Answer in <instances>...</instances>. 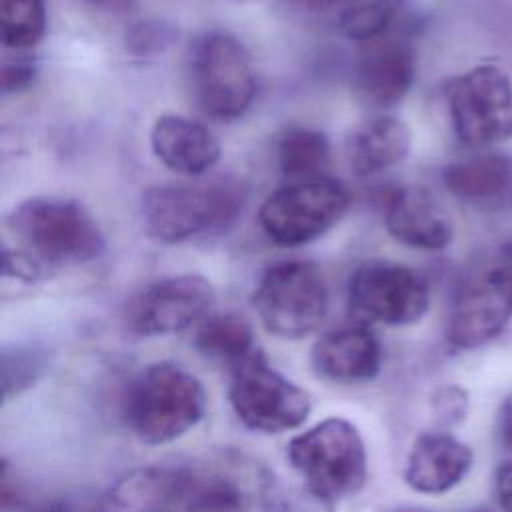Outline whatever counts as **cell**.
<instances>
[{
	"label": "cell",
	"mask_w": 512,
	"mask_h": 512,
	"mask_svg": "<svg viewBox=\"0 0 512 512\" xmlns=\"http://www.w3.org/2000/svg\"><path fill=\"white\" fill-rule=\"evenodd\" d=\"M214 286L200 274H178L150 284L132 304L128 322L140 336L176 334L204 320Z\"/></svg>",
	"instance_id": "cell-12"
},
{
	"label": "cell",
	"mask_w": 512,
	"mask_h": 512,
	"mask_svg": "<svg viewBox=\"0 0 512 512\" xmlns=\"http://www.w3.org/2000/svg\"><path fill=\"white\" fill-rule=\"evenodd\" d=\"M348 302L360 322L408 326L426 314L430 286L410 266L390 260H368L350 276Z\"/></svg>",
	"instance_id": "cell-10"
},
{
	"label": "cell",
	"mask_w": 512,
	"mask_h": 512,
	"mask_svg": "<svg viewBox=\"0 0 512 512\" xmlns=\"http://www.w3.org/2000/svg\"><path fill=\"white\" fill-rule=\"evenodd\" d=\"M2 274L6 278H16V280H22V282H34V280L40 278L42 268H40L36 256H30L28 252L4 250Z\"/></svg>",
	"instance_id": "cell-29"
},
{
	"label": "cell",
	"mask_w": 512,
	"mask_h": 512,
	"mask_svg": "<svg viewBox=\"0 0 512 512\" xmlns=\"http://www.w3.org/2000/svg\"><path fill=\"white\" fill-rule=\"evenodd\" d=\"M402 0H344L340 28L346 38L374 42L392 24Z\"/></svg>",
	"instance_id": "cell-24"
},
{
	"label": "cell",
	"mask_w": 512,
	"mask_h": 512,
	"mask_svg": "<svg viewBox=\"0 0 512 512\" xmlns=\"http://www.w3.org/2000/svg\"><path fill=\"white\" fill-rule=\"evenodd\" d=\"M238 180L220 178L206 186L158 184L142 194L146 234L164 244L184 242L196 234L228 230L244 206Z\"/></svg>",
	"instance_id": "cell-3"
},
{
	"label": "cell",
	"mask_w": 512,
	"mask_h": 512,
	"mask_svg": "<svg viewBox=\"0 0 512 512\" xmlns=\"http://www.w3.org/2000/svg\"><path fill=\"white\" fill-rule=\"evenodd\" d=\"M416 78V56L410 44L382 40L372 44L356 62L352 90L370 108H390L412 88Z\"/></svg>",
	"instance_id": "cell-15"
},
{
	"label": "cell",
	"mask_w": 512,
	"mask_h": 512,
	"mask_svg": "<svg viewBox=\"0 0 512 512\" xmlns=\"http://www.w3.org/2000/svg\"><path fill=\"white\" fill-rule=\"evenodd\" d=\"M500 436L502 442L512 448V394L504 400L500 410Z\"/></svg>",
	"instance_id": "cell-31"
},
{
	"label": "cell",
	"mask_w": 512,
	"mask_h": 512,
	"mask_svg": "<svg viewBox=\"0 0 512 512\" xmlns=\"http://www.w3.org/2000/svg\"><path fill=\"white\" fill-rule=\"evenodd\" d=\"M472 466V450L448 432L420 434L404 466L406 484L420 494H444L458 486Z\"/></svg>",
	"instance_id": "cell-17"
},
{
	"label": "cell",
	"mask_w": 512,
	"mask_h": 512,
	"mask_svg": "<svg viewBox=\"0 0 512 512\" xmlns=\"http://www.w3.org/2000/svg\"><path fill=\"white\" fill-rule=\"evenodd\" d=\"M194 344L204 356L220 360L230 368L256 350L250 324L234 312L206 316L196 330Z\"/></svg>",
	"instance_id": "cell-21"
},
{
	"label": "cell",
	"mask_w": 512,
	"mask_h": 512,
	"mask_svg": "<svg viewBox=\"0 0 512 512\" xmlns=\"http://www.w3.org/2000/svg\"><path fill=\"white\" fill-rule=\"evenodd\" d=\"M126 50L138 58H154L164 54L176 40V24L162 18H148L132 24L126 30Z\"/></svg>",
	"instance_id": "cell-26"
},
{
	"label": "cell",
	"mask_w": 512,
	"mask_h": 512,
	"mask_svg": "<svg viewBox=\"0 0 512 512\" xmlns=\"http://www.w3.org/2000/svg\"><path fill=\"white\" fill-rule=\"evenodd\" d=\"M228 400L246 428L264 434L294 430L312 410L308 392L272 368L260 348L230 368Z\"/></svg>",
	"instance_id": "cell-6"
},
{
	"label": "cell",
	"mask_w": 512,
	"mask_h": 512,
	"mask_svg": "<svg viewBox=\"0 0 512 512\" xmlns=\"http://www.w3.org/2000/svg\"><path fill=\"white\" fill-rule=\"evenodd\" d=\"M454 136L470 148H486L512 136V80L496 64H478L446 90Z\"/></svg>",
	"instance_id": "cell-7"
},
{
	"label": "cell",
	"mask_w": 512,
	"mask_h": 512,
	"mask_svg": "<svg viewBox=\"0 0 512 512\" xmlns=\"http://www.w3.org/2000/svg\"><path fill=\"white\" fill-rule=\"evenodd\" d=\"M46 32V0H0V38L4 48L28 50Z\"/></svg>",
	"instance_id": "cell-23"
},
{
	"label": "cell",
	"mask_w": 512,
	"mask_h": 512,
	"mask_svg": "<svg viewBox=\"0 0 512 512\" xmlns=\"http://www.w3.org/2000/svg\"><path fill=\"white\" fill-rule=\"evenodd\" d=\"M286 2H290L292 6L306 10V12H326L344 0H286Z\"/></svg>",
	"instance_id": "cell-32"
},
{
	"label": "cell",
	"mask_w": 512,
	"mask_h": 512,
	"mask_svg": "<svg viewBox=\"0 0 512 512\" xmlns=\"http://www.w3.org/2000/svg\"><path fill=\"white\" fill-rule=\"evenodd\" d=\"M252 302L270 334L298 340L324 322L328 286L314 262L282 260L262 272Z\"/></svg>",
	"instance_id": "cell-5"
},
{
	"label": "cell",
	"mask_w": 512,
	"mask_h": 512,
	"mask_svg": "<svg viewBox=\"0 0 512 512\" xmlns=\"http://www.w3.org/2000/svg\"><path fill=\"white\" fill-rule=\"evenodd\" d=\"M346 188L328 176L294 180L274 190L258 210L266 236L282 246H302L328 232L346 212Z\"/></svg>",
	"instance_id": "cell-8"
},
{
	"label": "cell",
	"mask_w": 512,
	"mask_h": 512,
	"mask_svg": "<svg viewBox=\"0 0 512 512\" xmlns=\"http://www.w3.org/2000/svg\"><path fill=\"white\" fill-rule=\"evenodd\" d=\"M150 144L166 168L184 176H200L220 158L216 136L198 120L180 114L158 116L150 132Z\"/></svg>",
	"instance_id": "cell-18"
},
{
	"label": "cell",
	"mask_w": 512,
	"mask_h": 512,
	"mask_svg": "<svg viewBox=\"0 0 512 512\" xmlns=\"http://www.w3.org/2000/svg\"><path fill=\"white\" fill-rule=\"evenodd\" d=\"M396 512H426V510H416V508H404V510H396Z\"/></svg>",
	"instance_id": "cell-35"
},
{
	"label": "cell",
	"mask_w": 512,
	"mask_h": 512,
	"mask_svg": "<svg viewBox=\"0 0 512 512\" xmlns=\"http://www.w3.org/2000/svg\"><path fill=\"white\" fill-rule=\"evenodd\" d=\"M494 490L500 506L506 512H512V462H506L496 470Z\"/></svg>",
	"instance_id": "cell-30"
},
{
	"label": "cell",
	"mask_w": 512,
	"mask_h": 512,
	"mask_svg": "<svg viewBox=\"0 0 512 512\" xmlns=\"http://www.w3.org/2000/svg\"><path fill=\"white\" fill-rule=\"evenodd\" d=\"M88 4H92L98 10H106V12H124L126 8L132 6L134 0H86Z\"/></svg>",
	"instance_id": "cell-34"
},
{
	"label": "cell",
	"mask_w": 512,
	"mask_h": 512,
	"mask_svg": "<svg viewBox=\"0 0 512 512\" xmlns=\"http://www.w3.org/2000/svg\"><path fill=\"white\" fill-rule=\"evenodd\" d=\"M192 488L194 476L184 468L138 466L102 492L96 512H170L190 498Z\"/></svg>",
	"instance_id": "cell-13"
},
{
	"label": "cell",
	"mask_w": 512,
	"mask_h": 512,
	"mask_svg": "<svg viewBox=\"0 0 512 512\" xmlns=\"http://www.w3.org/2000/svg\"><path fill=\"white\" fill-rule=\"evenodd\" d=\"M512 318V280L490 260L456 294L446 340L458 350H472L494 340Z\"/></svg>",
	"instance_id": "cell-11"
},
{
	"label": "cell",
	"mask_w": 512,
	"mask_h": 512,
	"mask_svg": "<svg viewBox=\"0 0 512 512\" xmlns=\"http://www.w3.org/2000/svg\"><path fill=\"white\" fill-rule=\"evenodd\" d=\"M328 138L314 130L296 126L286 130L278 144V166L290 178H314L328 164Z\"/></svg>",
	"instance_id": "cell-22"
},
{
	"label": "cell",
	"mask_w": 512,
	"mask_h": 512,
	"mask_svg": "<svg viewBox=\"0 0 512 512\" xmlns=\"http://www.w3.org/2000/svg\"><path fill=\"white\" fill-rule=\"evenodd\" d=\"M20 244L40 260L88 262L104 252V236L92 214L76 200L28 198L6 218Z\"/></svg>",
	"instance_id": "cell-4"
},
{
	"label": "cell",
	"mask_w": 512,
	"mask_h": 512,
	"mask_svg": "<svg viewBox=\"0 0 512 512\" xmlns=\"http://www.w3.org/2000/svg\"><path fill=\"white\" fill-rule=\"evenodd\" d=\"M46 360L42 352L26 346H14L12 350L2 352V398H10L28 390L42 374Z\"/></svg>",
	"instance_id": "cell-25"
},
{
	"label": "cell",
	"mask_w": 512,
	"mask_h": 512,
	"mask_svg": "<svg viewBox=\"0 0 512 512\" xmlns=\"http://www.w3.org/2000/svg\"><path fill=\"white\" fill-rule=\"evenodd\" d=\"M0 76H2V92L16 94V92L28 90L34 84L38 76V68L28 58H4Z\"/></svg>",
	"instance_id": "cell-28"
},
{
	"label": "cell",
	"mask_w": 512,
	"mask_h": 512,
	"mask_svg": "<svg viewBox=\"0 0 512 512\" xmlns=\"http://www.w3.org/2000/svg\"><path fill=\"white\" fill-rule=\"evenodd\" d=\"M206 412L202 382L174 362H154L126 388L122 418L144 444H168L194 428Z\"/></svg>",
	"instance_id": "cell-1"
},
{
	"label": "cell",
	"mask_w": 512,
	"mask_h": 512,
	"mask_svg": "<svg viewBox=\"0 0 512 512\" xmlns=\"http://www.w3.org/2000/svg\"><path fill=\"white\" fill-rule=\"evenodd\" d=\"M312 366L334 382H368L380 372L382 348L368 326L344 324L314 342Z\"/></svg>",
	"instance_id": "cell-16"
},
{
	"label": "cell",
	"mask_w": 512,
	"mask_h": 512,
	"mask_svg": "<svg viewBox=\"0 0 512 512\" xmlns=\"http://www.w3.org/2000/svg\"><path fill=\"white\" fill-rule=\"evenodd\" d=\"M384 224L394 240L414 250L438 252L454 238L448 212L422 186L394 190L384 206Z\"/></svg>",
	"instance_id": "cell-14"
},
{
	"label": "cell",
	"mask_w": 512,
	"mask_h": 512,
	"mask_svg": "<svg viewBox=\"0 0 512 512\" xmlns=\"http://www.w3.org/2000/svg\"><path fill=\"white\" fill-rule=\"evenodd\" d=\"M492 260H494L496 266H498L504 274H508V278L512 280V242L504 244V246L494 254Z\"/></svg>",
	"instance_id": "cell-33"
},
{
	"label": "cell",
	"mask_w": 512,
	"mask_h": 512,
	"mask_svg": "<svg viewBox=\"0 0 512 512\" xmlns=\"http://www.w3.org/2000/svg\"><path fill=\"white\" fill-rule=\"evenodd\" d=\"M450 194L466 202H488L502 196L512 182V158L498 152L474 154L442 168Z\"/></svg>",
	"instance_id": "cell-20"
},
{
	"label": "cell",
	"mask_w": 512,
	"mask_h": 512,
	"mask_svg": "<svg viewBox=\"0 0 512 512\" xmlns=\"http://www.w3.org/2000/svg\"><path fill=\"white\" fill-rule=\"evenodd\" d=\"M288 460L304 488L326 504L354 496L366 482L368 456L358 428L330 416L288 442Z\"/></svg>",
	"instance_id": "cell-2"
},
{
	"label": "cell",
	"mask_w": 512,
	"mask_h": 512,
	"mask_svg": "<svg viewBox=\"0 0 512 512\" xmlns=\"http://www.w3.org/2000/svg\"><path fill=\"white\" fill-rule=\"evenodd\" d=\"M468 408V396L460 386H442L432 396V412L442 426L460 422Z\"/></svg>",
	"instance_id": "cell-27"
},
{
	"label": "cell",
	"mask_w": 512,
	"mask_h": 512,
	"mask_svg": "<svg viewBox=\"0 0 512 512\" xmlns=\"http://www.w3.org/2000/svg\"><path fill=\"white\" fill-rule=\"evenodd\" d=\"M196 100L204 114L216 120H236L252 106L256 96V70L246 46L226 34H206L192 62Z\"/></svg>",
	"instance_id": "cell-9"
},
{
	"label": "cell",
	"mask_w": 512,
	"mask_h": 512,
	"mask_svg": "<svg viewBox=\"0 0 512 512\" xmlns=\"http://www.w3.org/2000/svg\"><path fill=\"white\" fill-rule=\"evenodd\" d=\"M412 148L408 124L390 114H378L360 122L346 136L344 154L352 174L366 178L400 164Z\"/></svg>",
	"instance_id": "cell-19"
}]
</instances>
